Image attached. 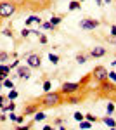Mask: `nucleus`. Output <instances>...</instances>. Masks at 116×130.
Returning <instances> with one entry per match:
<instances>
[{
  "label": "nucleus",
  "instance_id": "nucleus-34",
  "mask_svg": "<svg viewBox=\"0 0 116 130\" xmlns=\"http://www.w3.org/2000/svg\"><path fill=\"white\" fill-rule=\"evenodd\" d=\"M7 118H9L10 121H16V118H18V115H16V113H14V111H10L9 115H7Z\"/></svg>",
  "mask_w": 116,
  "mask_h": 130
},
{
  "label": "nucleus",
  "instance_id": "nucleus-19",
  "mask_svg": "<svg viewBox=\"0 0 116 130\" xmlns=\"http://www.w3.org/2000/svg\"><path fill=\"white\" fill-rule=\"evenodd\" d=\"M43 92H45V94H47V92H52V82L50 80L43 82Z\"/></svg>",
  "mask_w": 116,
  "mask_h": 130
},
{
  "label": "nucleus",
  "instance_id": "nucleus-25",
  "mask_svg": "<svg viewBox=\"0 0 116 130\" xmlns=\"http://www.w3.org/2000/svg\"><path fill=\"white\" fill-rule=\"evenodd\" d=\"M106 111H107V116H111V115L114 113V104H113V102H107V106H106Z\"/></svg>",
  "mask_w": 116,
  "mask_h": 130
},
{
  "label": "nucleus",
  "instance_id": "nucleus-40",
  "mask_svg": "<svg viewBox=\"0 0 116 130\" xmlns=\"http://www.w3.org/2000/svg\"><path fill=\"white\" fill-rule=\"evenodd\" d=\"M95 2H97V5H102V4H104L102 0H95Z\"/></svg>",
  "mask_w": 116,
  "mask_h": 130
},
{
  "label": "nucleus",
  "instance_id": "nucleus-1",
  "mask_svg": "<svg viewBox=\"0 0 116 130\" xmlns=\"http://www.w3.org/2000/svg\"><path fill=\"white\" fill-rule=\"evenodd\" d=\"M37 106H38V109H52V108H57L61 104H64L66 102V95L64 94H61L59 90L56 92H47V94H43L42 97H37V99H31Z\"/></svg>",
  "mask_w": 116,
  "mask_h": 130
},
{
  "label": "nucleus",
  "instance_id": "nucleus-3",
  "mask_svg": "<svg viewBox=\"0 0 116 130\" xmlns=\"http://www.w3.org/2000/svg\"><path fill=\"white\" fill-rule=\"evenodd\" d=\"M107 73L109 71L106 70V66H102V64H99V66H95L94 70H92V78L97 82V83H101V82H104V80H107Z\"/></svg>",
  "mask_w": 116,
  "mask_h": 130
},
{
  "label": "nucleus",
  "instance_id": "nucleus-31",
  "mask_svg": "<svg viewBox=\"0 0 116 130\" xmlns=\"http://www.w3.org/2000/svg\"><path fill=\"white\" fill-rule=\"evenodd\" d=\"M4 35L12 38V35H14V31H12V26H10V28H7V30H4Z\"/></svg>",
  "mask_w": 116,
  "mask_h": 130
},
{
  "label": "nucleus",
  "instance_id": "nucleus-42",
  "mask_svg": "<svg viewBox=\"0 0 116 130\" xmlns=\"http://www.w3.org/2000/svg\"><path fill=\"white\" fill-rule=\"evenodd\" d=\"M102 2H104V4H109V2H113V0H102Z\"/></svg>",
  "mask_w": 116,
  "mask_h": 130
},
{
  "label": "nucleus",
  "instance_id": "nucleus-44",
  "mask_svg": "<svg viewBox=\"0 0 116 130\" xmlns=\"http://www.w3.org/2000/svg\"><path fill=\"white\" fill-rule=\"evenodd\" d=\"M59 130H66V127H59Z\"/></svg>",
  "mask_w": 116,
  "mask_h": 130
},
{
  "label": "nucleus",
  "instance_id": "nucleus-9",
  "mask_svg": "<svg viewBox=\"0 0 116 130\" xmlns=\"http://www.w3.org/2000/svg\"><path fill=\"white\" fill-rule=\"evenodd\" d=\"M99 120L102 121V123H104V125H107V127H109V128H116V121H114V118H113V116H102V118H99Z\"/></svg>",
  "mask_w": 116,
  "mask_h": 130
},
{
  "label": "nucleus",
  "instance_id": "nucleus-11",
  "mask_svg": "<svg viewBox=\"0 0 116 130\" xmlns=\"http://www.w3.org/2000/svg\"><path fill=\"white\" fill-rule=\"evenodd\" d=\"M45 118H47V116H45V113H43V111H37V113L33 115V121H35V123H38V121H43Z\"/></svg>",
  "mask_w": 116,
  "mask_h": 130
},
{
  "label": "nucleus",
  "instance_id": "nucleus-30",
  "mask_svg": "<svg viewBox=\"0 0 116 130\" xmlns=\"http://www.w3.org/2000/svg\"><path fill=\"white\" fill-rule=\"evenodd\" d=\"M40 26H42V30H54V28H52V24H50V23H42V24H40Z\"/></svg>",
  "mask_w": 116,
  "mask_h": 130
},
{
  "label": "nucleus",
  "instance_id": "nucleus-20",
  "mask_svg": "<svg viewBox=\"0 0 116 130\" xmlns=\"http://www.w3.org/2000/svg\"><path fill=\"white\" fill-rule=\"evenodd\" d=\"M33 123H35V121H31V123H26V125H18V127H16L14 130H31Z\"/></svg>",
  "mask_w": 116,
  "mask_h": 130
},
{
  "label": "nucleus",
  "instance_id": "nucleus-8",
  "mask_svg": "<svg viewBox=\"0 0 116 130\" xmlns=\"http://www.w3.org/2000/svg\"><path fill=\"white\" fill-rule=\"evenodd\" d=\"M106 56V49L104 47H94L90 50V57H104Z\"/></svg>",
  "mask_w": 116,
  "mask_h": 130
},
{
  "label": "nucleus",
  "instance_id": "nucleus-45",
  "mask_svg": "<svg viewBox=\"0 0 116 130\" xmlns=\"http://www.w3.org/2000/svg\"><path fill=\"white\" fill-rule=\"evenodd\" d=\"M0 90H2V82H0Z\"/></svg>",
  "mask_w": 116,
  "mask_h": 130
},
{
  "label": "nucleus",
  "instance_id": "nucleus-38",
  "mask_svg": "<svg viewBox=\"0 0 116 130\" xmlns=\"http://www.w3.org/2000/svg\"><path fill=\"white\" fill-rule=\"evenodd\" d=\"M7 120V115H5V113H4V115H0V121H5Z\"/></svg>",
  "mask_w": 116,
  "mask_h": 130
},
{
  "label": "nucleus",
  "instance_id": "nucleus-2",
  "mask_svg": "<svg viewBox=\"0 0 116 130\" xmlns=\"http://www.w3.org/2000/svg\"><path fill=\"white\" fill-rule=\"evenodd\" d=\"M92 80V75L88 73V75H85L83 78L80 82H66V83H62L61 85V94H64V95H73V94H78L80 90L87 89V83Z\"/></svg>",
  "mask_w": 116,
  "mask_h": 130
},
{
  "label": "nucleus",
  "instance_id": "nucleus-43",
  "mask_svg": "<svg viewBox=\"0 0 116 130\" xmlns=\"http://www.w3.org/2000/svg\"><path fill=\"white\" fill-rule=\"evenodd\" d=\"M111 66H116V61H113V62H111Z\"/></svg>",
  "mask_w": 116,
  "mask_h": 130
},
{
  "label": "nucleus",
  "instance_id": "nucleus-37",
  "mask_svg": "<svg viewBox=\"0 0 116 130\" xmlns=\"http://www.w3.org/2000/svg\"><path fill=\"white\" fill-rule=\"evenodd\" d=\"M43 130H56V128H54L52 125H45V127H43Z\"/></svg>",
  "mask_w": 116,
  "mask_h": 130
},
{
  "label": "nucleus",
  "instance_id": "nucleus-10",
  "mask_svg": "<svg viewBox=\"0 0 116 130\" xmlns=\"http://www.w3.org/2000/svg\"><path fill=\"white\" fill-rule=\"evenodd\" d=\"M0 109L4 111V113H7V111H14V109H16V102H12V101L7 99V102H5V104H4Z\"/></svg>",
  "mask_w": 116,
  "mask_h": 130
},
{
  "label": "nucleus",
  "instance_id": "nucleus-39",
  "mask_svg": "<svg viewBox=\"0 0 116 130\" xmlns=\"http://www.w3.org/2000/svg\"><path fill=\"white\" fill-rule=\"evenodd\" d=\"M109 42H111V43H116V37H113V38H109Z\"/></svg>",
  "mask_w": 116,
  "mask_h": 130
},
{
  "label": "nucleus",
  "instance_id": "nucleus-46",
  "mask_svg": "<svg viewBox=\"0 0 116 130\" xmlns=\"http://www.w3.org/2000/svg\"><path fill=\"white\" fill-rule=\"evenodd\" d=\"M78 2H80V4H81V2H83V0H78Z\"/></svg>",
  "mask_w": 116,
  "mask_h": 130
},
{
  "label": "nucleus",
  "instance_id": "nucleus-27",
  "mask_svg": "<svg viewBox=\"0 0 116 130\" xmlns=\"http://www.w3.org/2000/svg\"><path fill=\"white\" fill-rule=\"evenodd\" d=\"M107 80H111V82L116 83V71H109V73H107Z\"/></svg>",
  "mask_w": 116,
  "mask_h": 130
},
{
  "label": "nucleus",
  "instance_id": "nucleus-5",
  "mask_svg": "<svg viewBox=\"0 0 116 130\" xmlns=\"http://www.w3.org/2000/svg\"><path fill=\"white\" fill-rule=\"evenodd\" d=\"M40 64H42V57H40V54H28V57H26V66L28 68H40Z\"/></svg>",
  "mask_w": 116,
  "mask_h": 130
},
{
  "label": "nucleus",
  "instance_id": "nucleus-4",
  "mask_svg": "<svg viewBox=\"0 0 116 130\" xmlns=\"http://www.w3.org/2000/svg\"><path fill=\"white\" fill-rule=\"evenodd\" d=\"M99 24H101V21L92 19V18H85V19H81V21H80V28H81V30H87V31L95 30Z\"/></svg>",
  "mask_w": 116,
  "mask_h": 130
},
{
  "label": "nucleus",
  "instance_id": "nucleus-33",
  "mask_svg": "<svg viewBox=\"0 0 116 130\" xmlns=\"http://www.w3.org/2000/svg\"><path fill=\"white\" fill-rule=\"evenodd\" d=\"M18 66H19V59H16V61H12V62H10V64H9V68H10V71L14 70V68H18Z\"/></svg>",
  "mask_w": 116,
  "mask_h": 130
},
{
  "label": "nucleus",
  "instance_id": "nucleus-18",
  "mask_svg": "<svg viewBox=\"0 0 116 130\" xmlns=\"http://www.w3.org/2000/svg\"><path fill=\"white\" fill-rule=\"evenodd\" d=\"M2 87H7V89L12 90V89H14V82L10 80V78H5V80L2 82Z\"/></svg>",
  "mask_w": 116,
  "mask_h": 130
},
{
  "label": "nucleus",
  "instance_id": "nucleus-23",
  "mask_svg": "<svg viewBox=\"0 0 116 130\" xmlns=\"http://www.w3.org/2000/svg\"><path fill=\"white\" fill-rule=\"evenodd\" d=\"M73 118H75L76 121H83V120H85V115H83V113H80V111H75Z\"/></svg>",
  "mask_w": 116,
  "mask_h": 130
},
{
  "label": "nucleus",
  "instance_id": "nucleus-13",
  "mask_svg": "<svg viewBox=\"0 0 116 130\" xmlns=\"http://www.w3.org/2000/svg\"><path fill=\"white\" fill-rule=\"evenodd\" d=\"M10 59V54L9 52H5V50H2L0 52V64H5V61Z\"/></svg>",
  "mask_w": 116,
  "mask_h": 130
},
{
  "label": "nucleus",
  "instance_id": "nucleus-21",
  "mask_svg": "<svg viewBox=\"0 0 116 130\" xmlns=\"http://www.w3.org/2000/svg\"><path fill=\"white\" fill-rule=\"evenodd\" d=\"M85 120H87L88 123H95V121H99V118H97V116H94L92 113H88V115H85Z\"/></svg>",
  "mask_w": 116,
  "mask_h": 130
},
{
  "label": "nucleus",
  "instance_id": "nucleus-26",
  "mask_svg": "<svg viewBox=\"0 0 116 130\" xmlns=\"http://www.w3.org/2000/svg\"><path fill=\"white\" fill-rule=\"evenodd\" d=\"M90 127H92V123H88V121H80V128H83V130H88L90 128Z\"/></svg>",
  "mask_w": 116,
  "mask_h": 130
},
{
  "label": "nucleus",
  "instance_id": "nucleus-28",
  "mask_svg": "<svg viewBox=\"0 0 116 130\" xmlns=\"http://www.w3.org/2000/svg\"><path fill=\"white\" fill-rule=\"evenodd\" d=\"M29 35H31V31H29L28 28H23V30H21V37H23V38H26Z\"/></svg>",
  "mask_w": 116,
  "mask_h": 130
},
{
  "label": "nucleus",
  "instance_id": "nucleus-7",
  "mask_svg": "<svg viewBox=\"0 0 116 130\" xmlns=\"http://www.w3.org/2000/svg\"><path fill=\"white\" fill-rule=\"evenodd\" d=\"M85 99V94H73V95H66V104H80Z\"/></svg>",
  "mask_w": 116,
  "mask_h": 130
},
{
  "label": "nucleus",
  "instance_id": "nucleus-17",
  "mask_svg": "<svg viewBox=\"0 0 116 130\" xmlns=\"http://www.w3.org/2000/svg\"><path fill=\"white\" fill-rule=\"evenodd\" d=\"M87 56H85V54H76V62L78 64H85V62H87Z\"/></svg>",
  "mask_w": 116,
  "mask_h": 130
},
{
  "label": "nucleus",
  "instance_id": "nucleus-29",
  "mask_svg": "<svg viewBox=\"0 0 116 130\" xmlns=\"http://www.w3.org/2000/svg\"><path fill=\"white\" fill-rule=\"evenodd\" d=\"M38 40H40V43H42V45H45V43L48 42V38H47V35H43V33H42V35L38 37Z\"/></svg>",
  "mask_w": 116,
  "mask_h": 130
},
{
  "label": "nucleus",
  "instance_id": "nucleus-41",
  "mask_svg": "<svg viewBox=\"0 0 116 130\" xmlns=\"http://www.w3.org/2000/svg\"><path fill=\"white\" fill-rule=\"evenodd\" d=\"M4 80H5V76H4V75L0 73V82H4Z\"/></svg>",
  "mask_w": 116,
  "mask_h": 130
},
{
  "label": "nucleus",
  "instance_id": "nucleus-12",
  "mask_svg": "<svg viewBox=\"0 0 116 130\" xmlns=\"http://www.w3.org/2000/svg\"><path fill=\"white\" fill-rule=\"evenodd\" d=\"M31 23H37V24L40 26V24H42V19H40L38 16H29L28 19L24 21V24H26V26H28V24H31Z\"/></svg>",
  "mask_w": 116,
  "mask_h": 130
},
{
  "label": "nucleus",
  "instance_id": "nucleus-24",
  "mask_svg": "<svg viewBox=\"0 0 116 130\" xmlns=\"http://www.w3.org/2000/svg\"><path fill=\"white\" fill-rule=\"evenodd\" d=\"M48 61L52 62V64H59V56H56V54H48Z\"/></svg>",
  "mask_w": 116,
  "mask_h": 130
},
{
  "label": "nucleus",
  "instance_id": "nucleus-22",
  "mask_svg": "<svg viewBox=\"0 0 116 130\" xmlns=\"http://www.w3.org/2000/svg\"><path fill=\"white\" fill-rule=\"evenodd\" d=\"M18 95H19V94H18V90L12 89L9 94H7V99H9V101H14V99H18Z\"/></svg>",
  "mask_w": 116,
  "mask_h": 130
},
{
  "label": "nucleus",
  "instance_id": "nucleus-15",
  "mask_svg": "<svg viewBox=\"0 0 116 130\" xmlns=\"http://www.w3.org/2000/svg\"><path fill=\"white\" fill-rule=\"evenodd\" d=\"M0 73L7 78V75H10V68L7 66V64H0Z\"/></svg>",
  "mask_w": 116,
  "mask_h": 130
},
{
  "label": "nucleus",
  "instance_id": "nucleus-47",
  "mask_svg": "<svg viewBox=\"0 0 116 130\" xmlns=\"http://www.w3.org/2000/svg\"><path fill=\"white\" fill-rule=\"evenodd\" d=\"M111 130H116V128H111Z\"/></svg>",
  "mask_w": 116,
  "mask_h": 130
},
{
  "label": "nucleus",
  "instance_id": "nucleus-32",
  "mask_svg": "<svg viewBox=\"0 0 116 130\" xmlns=\"http://www.w3.org/2000/svg\"><path fill=\"white\" fill-rule=\"evenodd\" d=\"M24 118H26V116H23V115H18V118H16V123H18V125H23V123H24Z\"/></svg>",
  "mask_w": 116,
  "mask_h": 130
},
{
  "label": "nucleus",
  "instance_id": "nucleus-16",
  "mask_svg": "<svg viewBox=\"0 0 116 130\" xmlns=\"http://www.w3.org/2000/svg\"><path fill=\"white\" fill-rule=\"evenodd\" d=\"M80 7H81V4H80L78 0H73V2H69L68 10H76V9H80Z\"/></svg>",
  "mask_w": 116,
  "mask_h": 130
},
{
  "label": "nucleus",
  "instance_id": "nucleus-36",
  "mask_svg": "<svg viewBox=\"0 0 116 130\" xmlns=\"http://www.w3.org/2000/svg\"><path fill=\"white\" fill-rule=\"evenodd\" d=\"M111 35H113V37H116V24H113V26H111Z\"/></svg>",
  "mask_w": 116,
  "mask_h": 130
},
{
  "label": "nucleus",
  "instance_id": "nucleus-35",
  "mask_svg": "<svg viewBox=\"0 0 116 130\" xmlns=\"http://www.w3.org/2000/svg\"><path fill=\"white\" fill-rule=\"evenodd\" d=\"M5 101H7V97H5V95H2V94H0V108H2V106H4V104H5Z\"/></svg>",
  "mask_w": 116,
  "mask_h": 130
},
{
  "label": "nucleus",
  "instance_id": "nucleus-14",
  "mask_svg": "<svg viewBox=\"0 0 116 130\" xmlns=\"http://www.w3.org/2000/svg\"><path fill=\"white\" fill-rule=\"evenodd\" d=\"M61 21H62V18H61V16H52L48 23L52 24V28H56V26H57V24H59V23H61Z\"/></svg>",
  "mask_w": 116,
  "mask_h": 130
},
{
  "label": "nucleus",
  "instance_id": "nucleus-6",
  "mask_svg": "<svg viewBox=\"0 0 116 130\" xmlns=\"http://www.w3.org/2000/svg\"><path fill=\"white\" fill-rule=\"evenodd\" d=\"M18 76H19L21 80H29V76H31V68L28 66H18Z\"/></svg>",
  "mask_w": 116,
  "mask_h": 130
}]
</instances>
